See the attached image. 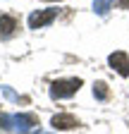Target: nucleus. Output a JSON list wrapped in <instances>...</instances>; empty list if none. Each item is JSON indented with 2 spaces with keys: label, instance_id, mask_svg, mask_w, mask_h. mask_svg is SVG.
<instances>
[{
  "label": "nucleus",
  "instance_id": "1",
  "mask_svg": "<svg viewBox=\"0 0 129 134\" xmlns=\"http://www.w3.org/2000/svg\"><path fill=\"white\" fill-rule=\"evenodd\" d=\"M0 127L14 132V134H26L29 129L36 127V117L34 115H0Z\"/></svg>",
  "mask_w": 129,
  "mask_h": 134
},
{
  "label": "nucleus",
  "instance_id": "11",
  "mask_svg": "<svg viewBox=\"0 0 129 134\" xmlns=\"http://www.w3.org/2000/svg\"><path fill=\"white\" fill-rule=\"evenodd\" d=\"M34 134H48V132H41V129H38V132H34Z\"/></svg>",
  "mask_w": 129,
  "mask_h": 134
},
{
  "label": "nucleus",
  "instance_id": "9",
  "mask_svg": "<svg viewBox=\"0 0 129 134\" xmlns=\"http://www.w3.org/2000/svg\"><path fill=\"white\" fill-rule=\"evenodd\" d=\"M0 91H3V93H5V96H7L10 100H19V96H17V93H14V91H12L10 86H0Z\"/></svg>",
  "mask_w": 129,
  "mask_h": 134
},
{
  "label": "nucleus",
  "instance_id": "6",
  "mask_svg": "<svg viewBox=\"0 0 129 134\" xmlns=\"http://www.w3.org/2000/svg\"><path fill=\"white\" fill-rule=\"evenodd\" d=\"M14 29H17V22H14V17L10 14H0V38H10Z\"/></svg>",
  "mask_w": 129,
  "mask_h": 134
},
{
  "label": "nucleus",
  "instance_id": "10",
  "mask_svg": "<svg viewBox=\"0 0 129 134\" xmlns=\"http://www.w3.org/2000/svg\"><path fill=\"white\" fill-rule=\"evenodd\" d=\"M117 5L120 7H129V0H117Z\"/></svg>",
  "mask_w": 129,
  "mask_h": 134
},
{
  "label": "nucleus",
  "instance_id": "7",
  "mask_svg": "<svg viewBox=\"0 0 129 134\" xmlns=\"http://www.w3.org/2000/svg\"><path fill=\"white\" fill-rule=\"evenodd\" d=\"M112 3H115V0H93V12L96 14H108V10L112 7Z\"/></svg>",
  "mask_w": 129,
  "mask_h": 134
},
{
  "label": "nucleus",
  "instance_id": "5",
  "mask_svg": "<svg viewBox=\"0 0 129 134\" xmlns=\"http://www.w3.org/2000/svg\"><path fill=\"white\" fill-rule=\"evenodd\" d=\"M50 125L55 127V129H72L74 125H79L74 117L69 115V113H60V115H55L53 120H50Z\"/></svg>",
  "mask_w": 129,
  "mask_h": 134
},
{
  "label": "nucleus",
  "instance_id": "4",
  "mask_svg": "<svg viewBox=\"0 0 129 134\" xmlns=\"http://www.w3.org/2000/svg\"><path fill=\"white\" fill-rule=\"evenodd\" d=\"M108 62L112 65V70H117L122 77H129V58H127V53L117 50V53H112L108 58Z\"/></svg>",
  "mask_w": 129,
  "mask_h": 134
},
{
  "label": "nucleus",
  "instance_id": "3",
  "mask_svg": "<svg viewBox=\"0 0 129 134\" xmlns=\"http://www.w3.org/2000/svg\"><path fill=\"white\" fill-rule=\"evenodd\" d=\"M57 17V10H36L29 14V29H43Z\"/></svg>",
  "mask_w": 129,
  "mask_h": 134
},
{
  "label": "nucleus",
  "instance_id": "2",
  "mask_svg": "<svg viewBox=\"0 0 129 134\" xmlns=\"http://www.w3.org/2000/svg\"><path fill=\"white\" fill-rule=\"evenodd\" d=\"M79 86H81V79H57L53 81V86H50V98H69L79 91Z\"/></svg>",
  "mask_w": 129,
  "mask_h": 134
},
{
  "label": "nucleus",
  "instance_id": "8",
  "mask_svg": "<svg viewBox=\"0 0 129 134\" xmlns=\"http://www.w3.org/2000/svg\"><path fill=\"white\" fill-rule=\"evenodd\" d=\"M93 96H96V98H101V100L108 98V89H105V84H103V81H98V84L93 86Z\"/></svg>",
  "mask_w": 129,
  "mask_h": 134
}]
</instances>
